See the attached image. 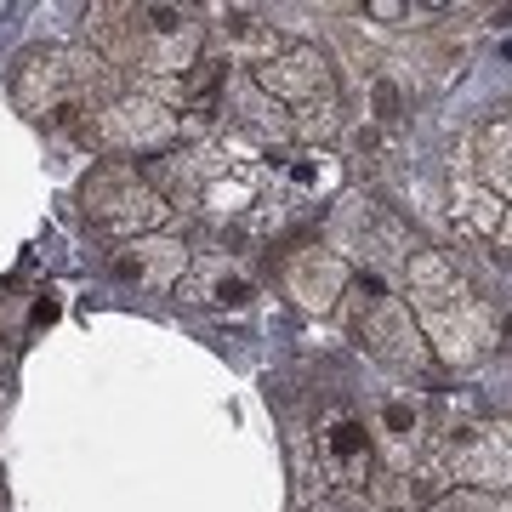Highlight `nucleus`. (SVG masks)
Wrapping results in <instances>:
<instances>
[{
	"mask_svg": "<svg viewBox=\"0 0 512 512\" xmlns=\"http://www.w3.org/2000/svg\"><path fill=\"white\" fill-rule=\"evenodd\" d=\"M399 285H404V296H410L404 308L416 313V325H421V336H427V348H433L439 365L467 370L501 342V319H495V308L473 291V279L456 268V256L450 251L421 245V251L404 262Z\"/></svg>",
	"mask_w": 512,
	"mask_h": 512,
	"instance_id": "obj_1",
	"label": "nucleus"
},
{
	"mask_svg": "<svg viewBox=\"0 0 512 512\" xmlns=\"http://www.w3.org/2000/svg\"><path fill=\"white\" fill-rule=\"evenodd\" d=\"M120 97V80L92 46H35L18 57L12 69V103H18L35 126L57 137H80L92 131V114Z\"/></svg>",
	"mask_w": 512,
	"mask_h": 512,
	"instance_id": "obj_2",
	"label": "nucleus"
},
{
	"mask_svg": "<svg viewBox=\"0 0 512 512\" xmlns=\"http://www.w3.org/2000/svg\"><path fill=\"white\" fill-rule=\"evenodd\" d=\"M92 52L137 80H183L205 57V23L194 6H92Z\"/></svg>",
	"mask_w": 512,
	"mask_h": 512,
	"instance_id": "obj_3",
	"label": "nucleus"
},
{
	"mask_svg": "<svg viewBox=\"0 0 512 512\" xmlns=\"http://www.w3.org/2000/svg\"><path fill=\"white\" fill-rule=\"evenodd\" d=\"M342 319H348V336L370 359H382L387 370H404V376H433V348L421 336L416 313L404 308V296L393 291V279L370 274V268H353V285L342 296Z\"/></svg>",
	"mask_w": 512,
	"mask_h": 512,
	"instance_id": "obj_4",
	"label": "nucleus"
},
{
	"mask_svg": "<svg viewBox=\"0 0 512 512\" xmlns=\"http://www.w3.org/2000/svg\"><path fill=\"white\" fill-rule=\"evenodd\" d=\"M80 211H86V222L103 228L114 245L143 239V234H160V222L171 217L165 194L148 183L137 165H126V160L92 165V177L80 183Z\"/></svg>",
	"mask_w": 512,
	"mask_h": 512,
	"instance_id": "obj_5",
	"label": "nucleus"
},
{
	"mask_svg": "<svg viewBox=\"0 0 512 512\" xmlns=\"http://www.w3.org/2000/svg\"><path fill=\"white\" fill-rule=\"evenodd\" d=\"M427 484L456 478L473 495L484 490H512V421H467L433 439V450L421 456Z\"/></svg>",
	"mask_w": 512,
	"mask_h": 512,
	"instance_id": "obj_6",
	"label": "nucleus"
},
{
	"mask_svg": "<svg viewBox=\"0 0 512 512\" xmlns=\"http://www.w3.org/2000/svg\"><path fill=\"white\" fill-rule=\"evenodd\" d=\"M86 143L109 148V154H126V165H131V160H160L171 148H183L188 137H183V120L165 109V103H154L143 92H120L114 103H103L92 114Z\"/></svg>",
	"mask_w": 512,
	"mask_h": 512,
	"instance_id": "obj_7",
	"label": "nucleus"
},
{
	"mask_svg": "<svg viewBox=\"0 0 512 512\" xmlns=\"http://www.w3.org/2000/svg\"><path fill=\"white\" fill-rule=\"evenodd\" d=\"M342 234H348V245L359 251V268H370V274L382 279H399L404 262L421 251L416 228L393 211V205H376V200H359L342 211Z\"/></svg>",
	"mask_w": 512,
	"mask_h": 512,
	"instance_id": "obj_8",
	"label": "nucleus"
},
{
	"mask_svg": "<svg viewBox=\"0 0 512 512\" xmlns=\"http://www.w3.org/2000/svg\"><path fill=\"white\" fill-rule=\"evenodd\" d=\"M279 256H285V268H279L285 291H291L308 313H336L342 308V296H348V285H353L348 256H336L325 239H308V234L291 239V245H279Z\"/></svg>",
	"mask_w": 512,
	"mask_h": 512,
	"instance_id": "obj_9",
	"label": "nucleus"
},
{
	"mask_svg": "<svg viewBox=\"0 0 512 512\" xmlns=\"http://www.w3.org/2000/svg\"><path fill=\"white\" fill-rule=\"evenodd\" d=\"M450 222L473 245H484L495 256H512V200H501L495 188H484L473 177V148L467 143H461V165L450 177Z\"/></svg>",
	"mask_w": 512,
	"mask_h": 512,
	"instance_id": "obj_10",
	"label": "nucleus"
},
{
	"mask_svg": "<svg viewBox=\"0 0 512 512\" xmlns=\"http://www.w3.org/2000/svg\"><path fill=\"white\" fill-rule=\"evenodd\" d=\"M251 80L274 97L285 114L308 109V103H325V97L342 92V86H336V69H330V57L319 52V46H308V40H285V52H279L274 63H262Z\"/></svg>",
	"mask_w": 512,
	"mask_h": 512,
	"instance_id": "obj_11",
	"label": "nucleus"
},
{
	"mask_svg": "<svg viewBox=\"0 0 512 512\" xmlns=\"http://www.w3.org/2000/svg\"><path fill=\"white\" fill-rule=\"evenodd\" d=\"M370 444L387 450V461H393L387 473H404L416 456H427V450H433V416H427V399H416L410 387L376 399V410H370Z\"/></svg>",
	"mask_w": 512,
	"mask_h": 512,
	"instance_id": "obj_12",
	"label": "nucleus"
},
{
	"mask_svg": "<svg viewBox=\"0 0 512 512\" xmlns=\"http://www.w3.org/2000/svg\"><path fill=\"white\" fill-rule=\"evenodd\" d=\"M183 302L194 308H217V313H245L256 302V279L245 274V262H234L228 251H194L188 256V274L177 279Z\"/></svg>",
	"mask_w": 512,
	"mask_h": 512,
	"instance_id": "obj_13",
	"label": "nucleus"
},
{
	"mask_svg": "<svg viewBox=\"0 0 512 512\" xmlns=\"http://www.w3.org/2000/svg\"><path fill=\"white\" fill-rule=\"evenodd\" d=\"M205 18H217L211 29H205V40H217V52L228 69H262V63H274L279 52H285V35H279L274 23L262 18V12H251V6H211Z\"/></svg>",
	"mask_w": 512,
	"mask_h": 512,
	"instance_id": "obj_14",
	"label": "nucleus"
},
{
	"mask_svg": "<svg viewBox=\"0 0 512 512\" xmlns=\"http://www.w3.org/2000/svg\"><path fill=\"white\" fill-rule=\"evenodd\" d=\"M188 245L183 239H165V234H143L126 239L109 251V274L120 285H137V291H177V279L188 274Z\"/></svg>",
	"mask_w": 512,
	"mask_h": 512,
	"instance_id": "obj_15",
	"label": "nucleus"
},
{
	"mask_svg": "<svg viewBox=\"0 0 512 512\" xmlns=\"http://www.w3.org/2000/svg\"><path fill=\"white\" fill-rule=\"evenodd\" d=\"M467 148H473V177L484 188H495L501 200H512V109H501L495 120H484V126L467 137Z\"/></svg>",
	"mask_w": 512,
	"mask_h": 512,
	"instance_id": "obj_16",
	"label": "nucleus"
},
{
	"mask_svg": "<svg viewBox=\"0 0 512 512\" xmlns=\"http://www.w3.org/2000/svg\"><path fill=\"white\" fill-rule=\"evenodd\" d=\"M285 194L291 200L308 205V194H330L336 188V160H330L325 148H308V154H296V160H285Z\"/></svg>",
	"mask_w": 512,
	"mask_h": 512,
	"instance_id": "obj_17",
	"label": "nucleus"
},
{
	"mask_svg": "<svg viewBox=\"0 0 512 512\" xmlns=\"http://www.w3.org/2000/svg\"><path fill=\"white\" fill-rule=\"evenodd\" d=\"M370 507L376 512H421V490H427V478L416 473H370Z\"/></svg>",
	"mask_w": 512,
	"mask_h": 512,
	"instance_id": "obj_18",
	"label": "nucleus"
},
{
	"mask_svg": "<svg viewBox=\"0 0 512 512\" xmlns=\"http://www.w3.org/2000/svg\"><path fill=\"white\" fill-rule=\"evenodd\" d=\"M63 319V296H57V285H40V291H29V319H23V330L35 336V330L57 325Z\"/></svg>",
	"mask_w": 512,
	"mask_h": 512,
	"instance_id": "obj_19",
	"label": "nucleus"
},
{
	"mask_svg": "<svg viewBox=\"0 0 512 512\" xmlns=\"http://www.w3.org/2000/svg\"><path fill=\"white\" fill-rule=\"evenodd\" d=\"M421 512H495L484 495H473V490H456V495H439V501H427Z\"/></svg>",
	"mask_w": 512,
	"mask_h": 512,
	"instance_id": "obj_20",
	"label": "nucleus"
},
{
	"mask_svg": "<svg viewBox=\"0 0 512 512\" xmlns=\"http://www.w3.org/2000/svg\"><path fill=\"white\" fill-rule=\"evenodd\" d=\"M308 512H348L336 495H319V501H308Z\"/></svg>",
	"mask_w": 512,
	"mask_h": 512,
	"instance_id": "obj_21",
	"label": "nucleus"
},
{
	"mask_svg": "<svg viewBox=\"0 0 512 512\" xmlns=\"http://www.w3.org/2000/svg\"><path fill=\"white\" fill-rule=\"evenodd\" d=\"M507 342H512V325H507Z\"/></svg>",
	"mask_w": 512,
	"mask_h": 512,
	"instance_id": "obj_22",
	"label": "nucleus"
}]
</instances>
